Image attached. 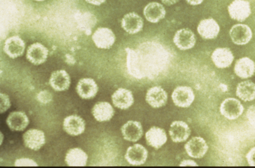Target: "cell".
<instances>
[{"mask_svg": "<svg viewBox=\"0 0 255 168\" xmlns=\"http://www.w3.org/2000/svg\"><path fill=\"white\" fill-rule=\"evenodd\" d=\"M141 64L143 73L156 72L159 66L166 62L168 53L160 44L153 41H146L139 45L135 50Z\"/></svg>", "mask_w": 255, "mask_h": 168, "instance_id": "6da1fadb", "label": "cell"}, {"mask_svg": "<svg viewBox=\"0 0 255 168\" xmlns=\"http://www.w3.org/2000/svg\"><path fill=\"white\" fill-rule=\"evenodd\" d=\"M171 98L174 105L182 108L189 107L195 99L192 89L189 86H179L173 90Z\"/></svg>", "mask_w": 255, "mask_h": 168, "instance_id": "7a4b0ae2", "label": "cell"}, {"mask_svg": "<svg viewBox=\"0 0 255 168\" xmlns=\"http://www.w3.org/2000/svg\"><path fill=\"white\" fill-rule=\"evenodd\" d=\"M244 111V108L241 102L234 98L225 99L220 107L221 113L229 120L237 119Z\"/></svg>", "mask_w": 255, "mask_h": 168, "instance_id": "3957f363", "label": "cell"}, {"mask_svg": "<svg viewBox=\"0 0 255 168\" xmlns=\"http://www.w3.org/2000/svg\"><path fill=\"white\" fill-rule=\"evenodd\" d=\"M92 39L97 48L109 49L114 45L116 36L111 29L107 27H99L92 35Z\"/></svg>", "mask_w": 255, "mask_h": 168, "instance_id": "277c9868", "label": "cell"}, {"mask_svg": "<svg viewBox=\"0 0 255 168\" xmlns=\"http://www.w3.org/2000/svg\"><path fill=\"white\" fill-rule=\"evenodd\" d=\"M228 10L232 19L240 22L245 21L251 14L250 3L245 0H234Z\"/></svg>", "mask_w": 255, "mask_h": 168, "instance_id": "5b68a950", "label": "cell"}, {"mask_svg": "<svg viewBox=\"0 0 255 168\" xmlns=\"http://www.w3.org/2000/svg\"><path fill=\"white\" fill-rule=\"evenodd\" d=\"M147 156V149L140 144H135L127 149L125 159L131 165L140 166L145 163Z\"/></svg>", "mask_w": 255, "mask_h": 168, "instance_id": "8992f818", "label": "cell"}, {"mask_svg": "<svg viewBox=\"0 0 255 168\" xmlns=\"http://www.w3.org/2000/svg\"><path fill=\"white\" fill-rule=\"evenodd\" d=\"M208 148L206 141L201 137H192L184 145L187 154L195 159L203 158L207 152Z\"/></svg>", "mask_w": 255, "mask_h": 168, "instance_id": "52a82bcc", "label": "cell"}, {"mask_svg": "<svg viewBox=\"0 0 255 168\" xmlns=\"http://www.w3.org/2000/svg\"><path fill=\"white\" fill-rule=\"evenodd\" d=\"M25 49L24 41L18 36L14 35L7 38L3 50L10 58H15L23 54Z\"/></svg>", "mask_w": 255, "mask_h": 168, "instance_id": "ba28073f", "label": "cell"}, {"mask_svg": "<svg viewBox=\"0 0 255 168\" xmlns=\"http://www.w3.org/2000/svg\"><path fill=\"white\" fill-rule=\"evenodd\" d=\"M48 55V50L43 44L36 42L29 45L26 54V59L34 65L43 63Z\"/></svg>", "mask_w": 255, "mask_h": 168, "instance_id": "9c48e42d", "label": "cell"}, {"mask_svg": "<svg viewBox=\"0 0 255 168\" xmlns=\"http://www.w3.org/2000/svg\"><path fill=\"white\" fill-rule=\"evenodd\" d=\"M23 144L27 148L37 151L41 149L45 143L44 133L37 129H30L22 136Z\"/></svg>", "mask_w": 255, "mask_h": 168, "instance_id": "30bf717a", "label": "cell"}, {"mask_svg": "<svg viewBox=\"0 0 255 168\" xmlns=\"http://www.w3.org/2000/svg\"><path fill=\"white\" fill-rule=\"evenodd\" d=\"M175 46L181 50H187L192 48L196 43L194 33L188 28H182L177 30L173 38Z\"/></svg>", "mask_w": 255, "mask_h": 168, "instance_id": "8fae6325", "label": "cell"}, {"mask_svg": "<svg viewBox=\"0 0 255 168\" xmlns=\"http://www.w3.org/2000/svg\"><path fill=\"white\" fill-rule=\"evenodd\" d=\"M168 95L161 86H153L149 88L145 95V101L153 108H160L167 103Z\"/></svg>", "mask_w": 255, "mask_h": 168, "instance_id": "7c38bea8", "label": "cell"}, {"mask_svg": "<svg viewBox=\"0 0 255 168\" xmlns=\"http://www.w3.org/2000/svg\"><path fill=\"white\" fill-rule=\"evenodd\" d=\"M85 120L81 116L73 114L66 117L63 122L64 130L73 136L82 134L85 129Z\"/></svg>", "mask_w": 255, "mask_h": 168, "instance_id": "4fadbf2b", "label": "cell"}, {"mask_svg": "<svg viewBox=\"0 0 255 168\" xmlns=\"http://www.w3.org/2000/svg\"><path fill=\"white\" fill-rule=\"evenodd\" d=\"M169 134L173 142L181 143L188 139L191 134V130L185 122L175 120L170 125Z\"/></svg>", "mask_w": 255, "mask_h": 168, "instance_id": "5bb4252c", "label": "cell"}, {"mask_svg": "<svg viewBox=\"0 0 255 168\" xmlns=\"http://www.w3.org/2000/svg\"><path fill=\"white\" fill-rule=\"evenodd\" d=\"M112 100L114 106L121 110H127L134 103L132 92L127 89L119 88L112 95Z\"/></svg>", "mask_w": 255, "mask_h": 168, "instance_id": "9a60e30c", "label": "cell"}, {"mask_svg": "<svg viewBox=\"0 0 255 168\" xmlns=\"http://www.w3.org/2000/svg\"><path fill=\"white\" fill-rule=\"evenodd\" d=\"M145 137L147 144L155 149L160 148L167 140L164 129L155 126L151 127L146 131Z\"/></svg>", "mask_w": 255, "mask_h": 168, "instance_id": "2e32d148", "label": "cell"}, {"mask_svg": "<svg viewBox=\"0 0 255 168\" xmlns=\"http://www.w3.org/2000/svg\"><path fill=\"white\" fill-rule=\"evenodd\" d=\"M230 35L232 41L235 44L246 45L252 38V31L248 25L238 24L231 28Z\"/></svg>", "mask_w": 255, "mask_h": 168, "instance_id": "e0dca14e", "label": "cell"}, {"mask_svg": "<svg viewBox=\"0 0 255 168\" xmlns=\"http://www.w3.org/2000/svg\"><path fill=\"white\" fill-rule=\"evenodd\" d=\"M76 91L82 99H91L96 96L98 91V86L93 79L83 78L78 81Z\"/></svg>", "mask_w": 255, "mask_h": 168, "instance_id": "ac0fdd59", "label": "cell"}, {"mask_svg": "<svg viewBox=\"0 0 255 168\" xmlns=\"http://www.w3.org/2000/svg\"><path fill=\"white\" fill-rule=\"evenodd\" d=\"M121 132L125 140L136 142L143 135V128L141 123L137 121L129 120L121 127Z\"/></svg>", "mask_w": 255, "mask_h": 168, "instance_id": "d6986e66", "label": "cell"}, {"mask_svg": "<svg viewBox=\"0 0 255 168\" xmlns=\"http://www.w3.org/2000/svg\"><path fill=\"white\" fill-rule=\"evenodd\" d=\"M121 25L127 33L129 34H134L142 30L143 20L135 12H129L124 16L122 20Z\"/></svg>", "mask_w": 255, "mask_h": 168, "instance_id": "ffe728a7", "label": "cell"}, {"mask_svg": "<svg viewBox=\"0 0 255 168\" xmlns=\"http://www.w3.org/2000/svg\"><path fill=\"white\" fill-rule=\"evenodd\" d=\"M127 53V66L128 72L132 76L141 79L144 77L140 62L135 50L129 48L125 49Z\"/></svg>", "mask_w": 255, "mask_h": 168, "instance_id": "44dd1931", "label": "cell"}, {"mask_svg": "<svg viewBox=\"0 0 255 168\" xmlns=\"http://www.w3.org/2000/svg\"><path fill=\"white\" fill-rule=\"evenodd\" d=\"M49 83L55 91H63L69 88L71 79L67 71L62 69L57 70L51 73Z\"/></svg>", "mask_w": 255, "mask_h": 168, "instance_id": "7402d4cb", "label": "cell"}, {"mask_svg": "<svg viewBox=\"0 0 255 168\" xmlns=\"http://www.w3.org/2000/svg\"><path fill=\"white\" fill-rule=\"evenodd\" d=\"M234 56L232 51L227 48H218L212 53L211 59L218 68H225L232 63Z\"/></svg>", "mask_w": 255, "mask_h": 168, "instance_id": "603a6c76", "label": "cell"}, {"mask_svg": "<svg viewBox=\"0 0 255 168\" xmlns=\"http://www.w3.org/2000/svg\"><path fill=\"white\" fill-rule=\"evenodd\" d=\"M197 31L202 38L205 39H212L218 36L220 27L214 19H204L199 22Z\"/></svg>", "mask_w": 255, "mask_h": 168, "instance_id": "cb8c5ba5", "label": "cell"}, {"mask_svg": "<svg viewBox=\"0 0 255 168\" xmlns=\"http://www.w3.org/2000/svg\"><path fill=\"white\" fill-rule=\"evenodd\" d=\"M6 122L11 130L21 131L26 128L29 120L24 112L14 111L9 114L6 118Z\"/></svg>", "mask_w": 255, "mask_h": 168, "instance_id": "d4e9b609", "label": "cell"}, {"mask_svg": "<svg viewBox=\"0 0 255 168\" xmlns=\"http://www.w3.org/2000/svg\"><path fill=\"white\" fill-rule=\"evenodd\" d=\"M234 69L238 77L243 79L248 78L255 72V62L249 57H243L236 61Z\"/></svg>", "mask_w": 255, "mask_h": 168, "instance_id": "484cf974", "label": "cell"}, {"mask_svg": "<svg viewBox=\"0 0 255 168\" xmlns=\"http://www.w3.org/2000/svg\"><path fill=\"white\" fill-rule=\"evenodd\" d=\"M92 113L96 120L99 122L107 121L114 115L115 110L109 103L99 102L93 106Z\"/></svg>", "mask_w": 255, "mask_h": 168, "instance_id": "4316f807", "label": "cell"}, {"mask_svg": "<svg viewBox=\"0 0 255 168\" xmlns=\"http://www.w3.org/2000/svg\"><path fill=\"white\" fill-rule=\"evenodd\" d=\"M143 14L149 22L157 23L164 18L166 11L161 4L157 2H151L144 8Z\"/></svg>", "mask_w": 255, "mask_h": 168, "instance_id": "83f0119b", "label": "cell"}, {"mask_svg": "<svg viewBox=\"0 0 255 168\" xmlns=\"http://www.w3.org/2000/svg\"><path fill=\"white\" fill-rule=\"evenodd\" d=\"M88 159V155L82 149L74 148L67 151L65 161L70 167H84L87 165Z\"/></svg>", "mask_w": 255, "mask_h": 168, "instance_id": "f1b7e54d", "label": "cell"}, {"mask_svg": "<svg viewBox=\"0 0 255 168\" xmlns=\"http://www.w3.org/2000/svg\"><path fill=\"white\" fill-rule=\"evenodd\" d=\"M236 95L245 102H250L255 99V83L251 80H246L239 83L236 88Z\"/></svg>", "mask_w": 255, "mask_h": 168, "instance_id": "f546056e", "label": "cell"}, {"mask_svg": "<svg viewBox=\"0 0 255 168\" xmlns=\"http://www.w3.org/2000/svg\"><path fill=\"white\" fill-rule=\"evenodd\" d=\"M36 98L39 103L43 104H47L52 100L53 96L49 91L42 90L37 94Z\"/></svg>", "mask_w": 255, "mask_h": 168, "instance_id": "4dcf8cb0", "label": "cell"}, {"mask_svg": "<svg viewBox=\"0 0 255 168\" xmlns=\"http://www.w3.org/2000/svg\"><path fill=\"white\" fill-rule=\"evenodd\" d=\"M38 166L35 161L27 158H19L14 162L15 167H37Z\"/></svg>", "mask_w": 255, "mask_h": 168, "instance_id": "1f68e13d", "label": "cell"}, {"mask_svg": "<svg viewBox=\"0 0 255 168\" xmlns=\"http://www.w3.org/2000/svg\"><path fill=\"white\" fill-rule=\"evenodd\" d=\"M0 112L2 113L9 109L11 104L8 96L4 93H0Z\"/></svg>", "mask_w": 255, "mask_h": 168, "instance_id": "d6a6232c", "label": "cell"}, {"mask_svg": "<svg viewBox=\"0 0 255 168\" xmlns=\"http://www.w3.org/2000/svg\"><path fill=\"white\" fill-rule=\"evenodd\" d=\"M246 116L250 124L255 128V106H251L248 109Z\"/></svg>", "mask_w": 255, "mask_h": 168, "instance_id": "836d02e7", "label": "cell"}, {"mask_svg": "<svg viewBox=\"0 0 255 168\" xmlns=\"http://www.w3.org/2000/svg\"><path fill=\"white\" fill-rule=\"evenodd\" d=\"M246 158L250 166L255 167V147L249 151L246 154Z\"/></svg>", "mask_w": 255, "mask_h": 168, "instance_id": "e575fe53", "label": "cell"}, {"mask_svg": "<svg viewBox=\"0 0 255 168\" xmlns=\"http://www.w3.org/2000/svg\"><path fill=\"white\" fill-rule=\"evenodd\" d=\"M198 165L193 160L187 159L181 161L179 164L180 167H196Z\"/></svg>", "mask_w": 255, "mask_h": 168, "instance_id": "d590c367", "label": "cell"}, {"mask_svg": "<svg viewBox=\"0 0 255 168\" xmlns=\"http://www.w3.org/2000/svg\"><path fill=\"white\" fill-rule=\"evenodd\" d=\"M88 3L95 5H100L105 2L106 0H85Z\"/></svg>", "mask_w": 255, "mask_h": 168, "instance_id": "8d00e7d4", "label": "cell"}, {"mask_svg": "<svg viewBox=\"0 0 255 168\" xmlns=\"http://www.w3.org/2000/svg\"><path fill=\"white\" fill-rule=\"evenodd\" d=\"M204 0H186L187 2L192 5H196L201 3Z\"/></svg>", "mask_w": 255, "mask_h": 168, "instance_id": "74e56055", "label": "cell"}, {"mask_svg": "<svg viewBox=\"0 0 255 168\" xmlns=\"http://www.w3.org/2000/svg\"><path fill=\"white\" fill-rule=\"evenodd\" d=\"M162 2L167 5H171L176 3L179 0H161Z\"/></svg>", "mask_w": 255, "mask_h": 168, "instance_id": "f35d334b", "label": "cell"}, {"mask_svg": "<svg viewBox=\"0 0 255 168\" xmlns=\"http://www.w3.org/2000/svg\"><path fill=\"white\" fill-rule=\"evenodd\" d=\"M3 138V134H2L1 132H0V144H1L2 143Z\"/></svg>", "mask_w": 255, "mask_h": 168, "instance_id": "ab89813d", "label": "cell"}, {"mask_svg": "<svg viewBox=\"0 0 255 168\" xmlns=\"http://www.w3.org/2000/svg\"><path fill=\"white\" fill-rule=\"evenodd\" d=\"M34 0L37 1H44L45 0Z\"/></svg>", "mask_w": 255, "mask_h": 168, "instance_id": "60d3db41", "label": "cell"}]
</instances>
